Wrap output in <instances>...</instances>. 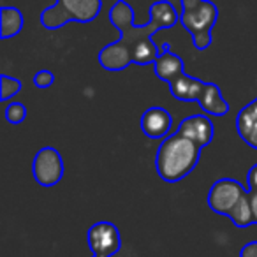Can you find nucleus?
Returning <instances> with one entry per match:
<instances>
[{
	"label": "nucleus",
	"instance_id": "9b49d317",
	"mask_svg": "<svg viewBox=\"0 0 257 257\" xmlns=\"http://www.w3.org/2000/svg\"><path fill=\"white\" fill-rule=\"evenodd\" d=\"M204 86H206V83L203 79L192 78V76L185 74V72L182 76H178L173 83H169L171 95L175 99L182 100V102H197L199 97L203 95Z\"/></svg>",
	"mask_w": 257,
	"mask_h": 257
},
{
	"label": "nucleus",
	"instance_id": "423d86ee",
	"mask_svg": "<svg viewBox=\"0 0 257 257\" xmlns=\"http://www.w3.org/2000/svg\"><path fill=\"white\" fill-rule=\"evenodd\" d=\"M86 239L92 253L99 257H111L121 248L120 231L113 222H95L88 229Z\"/></svg>",
	"mask_w": 257,
	"mask_h": 257
},
{
	"label": "nucleus",
	"instance_id": "4be33fe9",
	"mask_svg": "<svg viewBox=\"0 0 257 257\" xmlns=\"http://www.w3.org/2000/svg\"><path fill=\"white\" fill-rule=\"evenodd\" d=\"M116 2H125V0H116Z\"/></svg>",
	"mask_w": 257,
	"mask_h": 257
},
{
	"label": "nucleus",
	"instance_id": "f3484780",
	"mask_svg": "<svg viewBox=\"0 0 257 257\" xmlns=\"http://www.w3.org/2000/svg\"><path fill=\"white\" fill-rule=\"evenodd\" d=\"M4 114H6V120H8L9 123H13V125L22 123V121L27 118V106L22 102H11L4 109Z\"/></svg>",
	"mask_w": 257,
	"mask_h": 257
},
{
	"label": "nucleus",
	"instance_id": "f8f14e48",
	"mask_svg": "<svg viewBox=\"0 0 257 257\" xmlns=\"http://www.w3.org/2000/svg\"><path fill=\"white\" fill-rule=\"evenodd\" d=\"M236 131L248 147L257 150V99L246 104L236 116Z\"/></svg>",
	"mask_w": 257,
	"mask_h": 257
},
{
	"label": "nucleus",
	"instance_id": "5701e85b",
	"mask_svg": "<svg viewBox=\"0 0 257 257\" xmlns=\"http://www.w3.org/2000/svg\"><path fill=\"white\" fill-rule=\"evenodd\" d=\"M93 257H99V255H93Z\"/></svg>",
	"mask_w": 257,
	"mask_h": 257
},
{
	"label": "nucleus",
	"instance_id": "aec40b11",
	"mask_svg": "<svg viewBox=\"0 0 257 257\" xmlns=\"http://www.w3.org/2000/svg\"><path fill=\"white\" fill-rule=\"evenodd\" d=\"M257 187V164H253L250 168L248 175H246V189H255Z\"/></svg>",
	"mask_w": 257,
	"mask_h": 257
},
{
	"label": "nucleus",
	"instance_id": "1a4fd4ad",
	"mask_svg": "<svg viewBox=\"0 0 257 257\" xmlns=\"http://www.w3.org/2000/svg\"><path fill=\"white\" fill-rule=\"evenodd\" d=\"M141 131L150 140L166 138L173 127V116L161 106H152L141 114Z\"/></svg>",
	"mask_w": 257,
	"mask_h": 257
},
{
	"label": "nucleus",
	"instance_id": "4468645a",
	"mask_svg": "<svg viewBox=\"0 0 257 257\" xmlns=\"http://www.w3.org/2000/svg\"><path fill=\"white\" fill-rule=\"evenodd\" d=\"M23 30V15L20 9L11 6H2L0 8V37L2 39H11L18 36Z\"/></svg>",
	"mask_w": 257,
	"mask_h": 257
},
{
	"label": "nucleus",
	"instance_id": "6ab92c4d",
	"mask_svg": "<svg viewBox=\"0 0 257 257\" xmlns=\"http://www.w3.org/2000/svg\"><path fill=\"white\" fill-rule=\"evenodd\" d=\"M239 257H257V241H248L239 250Z\"/></svg>",
	"mask_w": 257,
	"mask_h": 257
},
{
	"label": "nucleus",
	"instance_id": "dca6fc26",
	"mask_svg": "<svg viewBox=\"0 0 257 257\" xmlns=\"http://www.w3.org/2000/svg\"><path fill=\"white\" fill-rule=\"evenodd\" d=\"M22 92V81L8 74L0 76V100H9Z\"/></svg>",
	"mask_w": 257,
	"mask_h": 257
},
{
	"label": "nucleus",
	"instance_id": "20e7f679",
	"mask_svg": "<svg viewBox=\"0 0 257 257\" xmlns=\"http://www.w3.org/2000/svg\"><path fill=\"white\" fill-rule=\"evenodd\" d=\"M102 0H57L53 6L41 13V23L44 29L57 30L69 22L90 23L99 16Z\"/></svg>",
	"mask_w": 257,
	"mask_h": 257
},
{
	"label": "nucleus",
	"instance_id": "0eeeda50",
	"mask_svg": "<svg viewBox=\"0 0 257 257\" xmlns=\"http://www.w3.org/2000/svg\"><path fill=\"white\" fill-rule=\"evenodd\" d=\"M245 192L246 189H243L239 182L232 178H220L208 192V206L218 215H229Z\"/></svg>",
	"mask_w": 257,
	"mask_h": 257
},
{
	"label": "nucleus",
	"instance_id": "412c9836",
	"mask_svg": "<svg viewBox=\"0 0 257 257\" xmlns=\"http://www.w3.org/2000/svg\"><path fill=\"white\" fill-rule=\"evenodd\" d=\"M250 197H252V210H253V218H255V224H257V187L255 189H250Z\"/></svg>",
	"mask_w": 257,
	"mask_h": 257
},
{
	"label": "nucleus",
	"instance_id": "2eb2a0df",
	"mask_svg": "<svg viewBox=\"0 0 257 257\" xmlns=\"http://www.w3.org/2000/svg\"><path fill=\"white\" fill-rule=\"evenodd\" d=\"M232 220V224L236 227L243 229L248 227V225L255 224V218H253V210H252V197H250V192L246 189V192L241 196V199L236 203V206L231 210V213L227 215Z\"/></svg>",
	"mask_w": 257,
	"mask_h": 257
},
{
	"label": "nucleus",
	"instance_id": "9d476101",
	"mask_svg": "<svg viewBox=\"0 0 257 257\" xmlns=\"http://www.w3.org/2000/svg\"><path fill=\"white\" fill-rule=\"evenodd\" d=\"M154 72L159 79H162V81H166V83H173L178 76H182L183 72H185V64H183V60L178 55L169 50L168 43H164V46H162V50H161V55H159V58L155 60Z\"/></svg>",
	"mask_w": 257,
	"mask_h": 257
},
{
	"label": "nucleus",
	"instance_id": "f257e3e1",
	"mask_svg": "<svg viewBox=\"0 0 257 257\" xmlns=\"http://www.w3.org/2000/svg\"><path fill=\"white\" fill-rule=\"evenodd\" d=\"M109 22L116 27L120 37L99 51L100 67L106 71H123L131 64L154 65L161 55L152 36L162 29H173L180 22L175 6L159 0L150 6V22L143 27L134 25V11L127 2H116L109 9Z\"/></svg>",
	"mask_w": 257,
	"mask_h": 257
},
{
	"label": "nucleus",
	"instance_id": "ddd939ff",
	"mask_svg": "<svg viewBox=\"0 0 257 257\" xmlns=\"http://www.w3.org/2000/svg\"><path fill=\"white\" fill-rule=\"evenodd\" d=\"M197 104L201 106V109L208 114H213V116H224L229 113V102L222 97V92L215 83H206L204 86L203 95L199 97Z\"/></svg>",
	"mask_w": 257,
	"mask_h": 257
},
{
	"label": "nucleus",
	"instance_id": "f03ea898",
	"mask_svg": "<svg viewBox=\"0 0 257 257\" xmlns=\"http://www.w3.org/2000/svg\"><path fill=\"white\" fill-rule=\"evenodd\" d=\"M203 148L192 140L175 133L169 134L159 145L157 155H155V168L157 175L164 182L176 183L189 176L197 166Z\"/></svg>",
	"mask_w": 257,
	"mask_h": 257
},
{
	"label": "nucleus",
	"instance_id": "39448f33",
	"mask_svg": "<svg viewBox=\"0 0 257 257\" xmlns=\"http://www.w3.org/2000/svg\"><path fill=\"white\" fill-rule=\"evenodd\" d=\"M64 161L57 148L44 147L36 154L32 162V175L41 187H55L64 178Z\"/></svg>",
	"mask_w": 257,
	"mask_h": 257
},
{
	"label": "nucleus",
	"instance_id": "7ed1b4c3",
	"mask_svg": "<svg viewBox=\"0 0 257 257\" xmlns=\"http://www.w3.org/2000/svg\"><path fill=\"white\" fill-rule=\"evenodd\" d=\"M180 23L192 36L196 50L204 51L211 46V30L218 20V9L211 0H180Z\"/></svg>",
	"mask_w": 257,
	"mask_h": 257
},
{
	"label": "nucleus",
	"instance_id": "a211bd4d",
	"mask_svg": "<svg viewBox=\"0 0 257 257\" xmlns=\"http://www.w3.org/2000/svg\"><path fill=\"white\" fill-rule=\"evenodd\" d=\"M53 83H55V74L51 71H48V69H41V71L36 72V76H34V85L41 90L50 88Z\"/></svg>",
	"mask_w": 257,
	"mask_h": 257
},
{
	"label": "nucleus",
	"instance_id": "6e6552de",
	"mask_svg": "<svg viewBox=\"0 0 257 257\" xmlns=\"http://www.w3.org/2000/svg\"><path fill=\"white\" fill-rule=\"evenodd\" d=\"M176 133L192 140L201 148H206L213 141L215 127L206 114H192V116H187L180 121Z\"/></svg>",
	"mask_w": 257,
	"mask_h": 257
}]
</instances>
